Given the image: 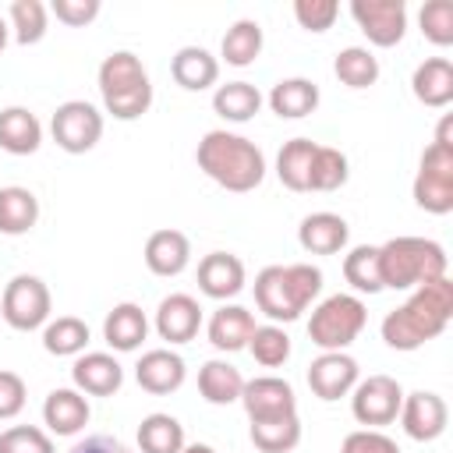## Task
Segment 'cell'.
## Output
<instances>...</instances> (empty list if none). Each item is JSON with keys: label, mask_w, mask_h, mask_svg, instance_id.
I'll use <instances>...</instances> for the list:
<instances>
[{"label": "cell", "mask_w": 453, "mask_h": 453, "mask_svg": "<svg viewBox=\"0 0 453 453\" xmlns=\"http://www.w3.org/2000/svg\"><path fill=\"white\" fill-rule=\"evenodd\" d=\"M50 11L57 14V21H64V25H71V28H85L88 21L99 18L103 4H99V0H53Z\"/></svg>", "instance_id": "cell-46"}, {"label": "cell", "mask_w": 453, "mask_h": 453, "mask_svg": "<svg viewBox=\"0 0 453 453\" xmlns=\"http://www.w3.org/2000/svg\"><path fill=\"white\" fill-rule=\"evenodd\" d=\"M361 368L347 350H322L311 365H308V386L319 400L333 403L340 396H350V389L357 386Z\"/></svg>", "instance_id": "cell-14"}, {"label": "cell", "mask_w": 453, "mask_h": 453, "mask_svg": "<svg viewBox=\"0 0 453 453\" xmlns=\"http://www.w3.org/2000/svg\"><path fill=\"white\" fill-rule=\"evenodd\" d=\"M446 248L432 237H393L379 244V276L382 290H414L446 276Z\"/></svg>", "instance_id": "cell-4"}, {"label": "cell", "mask_w": 453, "mask_h": 453, "mask_svg": "<svg viewBox=\"0 0 453 453\" xmlns=\"http://www.w3.org/2000/svg\"><path fill=\"white\" fill-rule=\"evenodd\" d=\"M251 442L258 453H290L301 442V418H273V421H251Z\"/></svg>", "instance_id": "cell-36"}, {"label": "cell", "mask_w": 453, "mask_h": 453, "mask_svg": "<svg viewBox=\"0 0 453 453\" xmlns=\"http://www.w3.org/2000/svg\"><path fill=\"white\" fill-rule=\"evenodd\" d=\"M241 407H244L248 421H273V418L297 414V396H294V386L287 379L258 375V379H244Z\"/></svg>", "instance_id": "cell-12"}, {"label": "cell", "mask_w": 453, "mask_h": 453, "mask_svg": "<svg viewBox=\"0 0 453 453\" xmlns=\"http://www.w3.org/2000/svg\"><path fill=\"white\" fill-rule=\"evenodd\" d=\"M195 159H198V170L209 180H216L219 188L234 191V195L255 191L265 180V156H262V149L251 138L234 134L226 127L205 131L198 149H195Z\"/></svg>", "instance_id": "cell-2"}, {"label": "cell", "mask_w": 453, "mask_h": 453, "mask_svg": "<svg viewBox=\"0 0 453 453\" xmlns=\"http://www.w3.org/2000/svg\"><path fill=\"white\" fill-rule=\"evenodd\" d=\"M248 283V273H244V262L230 251H209L202 262H198V290L212 301H230L244 290Z\"/></svg>", "instance_id": "cell-18"}, {"label": "cell", "mask_w": 453, "mask_h": 453, "mask_svg": "<svg viewBox=\"0 0 453 453\" xmlns=\"http://www.w3.org/2000/svg\"><path fill=\"white\" fill-rule=\"evenodd\" d=\"M7 18H11V28H14V39L21 46H35L42 42L46 28H50V7L42 0H14L7 7Z\"/></svg>", "instance_id": "cell-39"}, {"label": "cell", "mask_w": 453, "mask_h": 453, "mask_svg": "<svg viewBox=\"0 0 453 453\" xmlns=\"http://www.w3.org/2000/svg\"><path fill=\"white\" fill-rule=\"evenodd\" d=\"M92 418V407H88V396L78 393L74 386H60V389H50L46 400H42V425L50 435H78Z\"/></svg>", "instance_id": "cell-17"}, {"label": "cell", "mask_w": 453, "mask_h": 453, "mask_svg": "<svg viewBox=\"0 0 453 453\" xmlns=\"http://www.w3.org/2000/svg\"><path fill=\"white\" fill-rule=\"evenodd\" d=\"M418 25L421 35L435 46H449L453 42V0H428L418 11Z\"/></svg>", "instance_id": "cell-41"}, {"label": "cell", "mask_w": 453, "mask_h": 453, "mask_svg": "<svg viewBox=\"0 0 453 453\" xmlns=\"http://www.w3.org/2000/svg\"><path fill=\"white\" fill-rule=\"evenodd\" d=\"M35 223H39V198L21 184L0 188V234L21 237Z\"/></svg>", "instance_id": "cell-29"}, {"label": "cell", "mask_w": 453, "mask_h": 453, "mask_svg": "<svg viewBox=\"0 0 453 453\" xmlns=\"http://www.w3.org/2000/svg\"><path fill=\"white\" fill-rule=\"evenodd\" d=\"M0 453H57L53 435L35 425H11L0 432Z\"/></svg>", "instance_id": "cell-42"}, {"label": "cell", "mask_w": 453, "mask_h": 453, "mask_svg": "<svg viewBox=\"0 0 453 453\" xmlns=\"http://www.w3.org/2000/svg\"><path fill=\"white\" fill-rule=\"evenodd\" d=\"M25 396H28V389H25V379H21L18 372H7V368H0V421H11V418H18V414L25 411Z\"/></svg>", "instance_id": "cell-44"}, {"label": "cell", "mask_w": 453, "mask_h": 453, "mask_svg": "<svg viewBox=\"0 0 453 453\" xmlns=\"http://www.w3.org/2000/svg\"><path fill=\"white\" fill-rule=\"evenodd\" d=\"M333 74H336L347 88H368V85L379 81V60H375V53L365 50V46H347V50L336 53Z\"/></svg>", "instance_id": "cell-37"}, {"label": "cell", "mask_w": 453, "mask_h": 453, "mask_svg": "<svg viewBox=\"0 0 453 453\" xmlns=\"http://www.w3.org/2000/svg\"><path fill=\"white\" fill-rule=\"evenodd\" d=\"M138 449L142 453H180L184 449V425L173 414H145L138 425Z\"/></svg>", "instance_id": "cell-32"}, {"label": "cell", "mask_w": 453, "mask_h": 453, "mask_svg": "<svg viewBox=\"0 0 453 453\" xmlns=\"http://www.w3.org/2000/svg\"><path fill=\"white\" fill-rule=\"evenodd\" d=\"M319 85L311 78H280L273 88H269V110L283 120H301L308 113H315L319 106Z\"/></svg>", "instance_id": "cell-27"}, {"label": "cell", "mask_w": 453, "mask_h": 453, "mask_svg": "<svg viewBox=\"0 0 453 453\" xmlns=\"http://www.w3.org/2000/svg\"><path fill=\"white\" fill-rule=\"evenodd\" d=\"M209 343L223 354H234V350H244L251 333H255V315L244 308V304H219L212 315H209Z\"/></svg>", "instance_id": "cell-21"}, {"label": "cell", "mask_w": 453, "mask_h": 453, "mask_svg": "<svg viewBox=\"0 0 453 453\" xmlns=\"http://www.w3.org/2000/svg\"><path fill=\"white\" fill-rule=\"evenodd\" d=\"M149 336V319L134 301H120L106 311L103 319V340L110 343V350L131 354L142 347V340Z\"/></svg>", "instance_id": "cell-23"}, {"label": "cell", "mask_w": 453, "mask_h": 453, "mask_svg": "<svg viewBox=\"0 0 453 453\" xmlns=\"http://www.w3.org/2000/svg\"><path fill=\"white\" fill-rule=\"evenodd\" d=\"M319 294H322V269L311 262L265 265L255 276V304L276 326L297 322Z\"/></svg>", "instance_id": "cell-3"}, {"label": "cell", "mask_w": 453, "mask_h": 453, "mask_svg": "<svg viewBox=\"0 0 453 453\" xmlns=\"http://www.w3.org/2000/svg\"><path fill=\"white\" fill-rule=\"evenodd\" d=\"M50 134L64 152L81 156V152L96 149V142L103 138V113L85 99H67L53 110Z\"/></svg>", "instance_id": "cell-9"}, {"label": "cell", "mask_w": 453, "mask_h": 453, "mask_svg": "<svg viewBox=\"0 0 453 453\" xmlns=\"http://www.w3.org/2000/svg\"><path fill=\"white\" fill-rule=\"evenodd\" d=\"M42 145V124L28 106L0 110V149L11 156H32Z\"/></svg>", "instance_id": "cell-25"}, {"label": "cell", "mask_w": 453, "mask_h": 453, "mask_svg": "<svg viewBox=\"0 0 453 453\" xmlns=\"http://www.w3.org/2000/svg\"><path fill=\"white\" fill-rule=\"evenodd\" d=\"M7 35H11V28H7V21L0 18V53H4V46H7Z\"/></svg>", "instance_id": "cell-49"}, {"label": "cell", "mask_w": 453, "mask_h": 453, "mask_svg": "<svg viewBox=\"0 0 453 453\" xmlns=\"http://www.w3.org/2000/svg\"><path fill=\"white\" fill-rule=\"evenodd\" d=\"M396 418H400L407 439H414V442H435L446 432L449 407H446V400L439 393L414 389V393H403V403H400V414Z\"/></svg>", "instance_id": "cell-13"}, {"label": "cell", "mask_w": 453, "mask_h": 453, "mask_svg": "<svg viewBox=\"0 0 453 453\" xmlns=\"http://www.w3.org/2000/svg\"><path fill=\"white\" fill-rule=\"evenodd\" d=\"M170 74L184 92H202L212 88L219 78V60L205 46H180L170 60Z\"/></svg>", "instance_id": "cell-26"}, {"label": "cell", "mask_w": 453, "mask_h": 453, "mask_svg": "<svg viewBox=\"0 0 453 453\" xmlns=\"http://www.w3.org/2000/svg\"><path fill=\"white\" fill-rule=\"evenodd\" d=\"M411 92L421 106L442 110L453 103V64L446 57H428L411 74Z\"/></svg>", "instance_id": "cell-24"}, {"label": "cell", "mask_w": 453, "mask_h": 453, "mask_svg": "<svg viewBox=\"0 0 453 453\" xmlns=\"http://www.w3.org/2000/svg\"><path fill=\"white\" fill-rule=\"evenodd\" d=\"M414 205L432 216L453 212V145L432 142L421 152L414 177Z\"/></svg>", "instance_id": "cell-8"}, {"label": "cell", "mask_w": 453, "mask_h": 453, "mask_svg": "<svg viewBox=\"0 0 453 453\" xmlns=\"http://www.w3.org/2000/svg\"><path fill=\"white\" fill-rule=\"evenodd\" d=\"M180 453H216L209 442H184V449Z\"/></svg>", "instance_id": "cell-48"}, {"label": "cell", "mask_w": 453, "mask_h": 453, "mask_svg": "<svg viewBox=\"0 0 453 453\" xmlns=\"http://www.w3.org/2000/svg\"><path fill=\"white\" fill-rule=\"evenodd\" d=\"M96 81H99L106 113H113L117 120H138L142 113H149L152 81H149L145 64L131 50H113L110 57H103Z\"/></svg>", "instance_id": "cell-5"}, {"label": "cell", "mask_w": 453, "mask_h": 453, "mask_svg": "<svg viewBox=\"0 0 453 453\" xmlns=\"http://www.w3.org/2000/svg\"><path fill=\"white\" fill-rule=\"evenodd\" d=\"M368 322V308L357 294H329L311 308L308 340L319 350H347Z\"/></svg>", "instance_id": "cell-6"}, {"label": "cell", "mask_w": 453, "mask_h": 453, "mask_svg": "<svg viewBox=\"0 0 453 453\" xmlns=\"http://www.w3.org/2000/svg\"><path fill=\"white\" fill-rule=\"evenodd\" d=\"M262 92L251 85V81H226V85H219L216 92H212V110L223 117V120H230V124H244V120H251L258 110H262Z\"/></svg>", "instance_id": "cell-30"}, {"label": "cell", "mask_w": 453, "mask_h": 453, "mask_svg": "<svg viewBox=\"0 0 453 453\" xmlns=\"http://www.w3.org/2000/svg\"><path fill=\"white\" fill-rule=\"evenodd\" d=\"M294 18L308 32H329L333 21L340 18V4L336 0H294Z\"/></svg>", "instance_id": "cell-43"}, {"label": "cell", "mask_w": 453, "mask_h": 453, "mask_svg": "<svg viewBox=\"0 0 453 453\" xmlns=\"http://www.w3.org/2000/svg\"><path fill=\"white\" fill-rule=\"evenodd\" d=\"M134 379L145 393L152 396H166V393H177L188 379V368H184V357L170 347H156V350H145L134 365Z\"/></svg>", "instance_id": "cell-16"}, {"label": "cell", "mask_w": 453, "mask_h": 453, "mask_svg": "<svg viewBox=\"0 0 453 453\" xmlns=\"http://www.w3.org/2000/svg\"><path fill=\"white\" fill-rule=\"evenodd\" d=\"M453 319V283L449 276H439L432 283L414 287V294L386 311L382 319V340L393 350H418L428 340L442 336V329Z\"/></svg>", "instance_id": "cell-1"}, {"label": "cell", "mask_w": 453, "mask_h": 453, "mask_svg": "<svg viewBox=\"0 0 453 453\" xmlns=\"http://www.w3.org/2000/svg\"><path fill=\"white\" fill-rule=\"evenodd\" d=\"M347 237H350V226L336 212H311L297 226V244L308 255H340L347 248Z\"/></svg>", "instance_id": "cell-20"}, {"label": "cell", "mask_w": 453, "mask_h": 453, "mask_svg": "<svg viewBox=\"0 0 453 453\" xmlns=\"http://www.w3.org/2000/svg\"><path fill=\"white\" fill-rule=\"evenodd\" d=\"M241 389H244V375L237 365L223 361V357H212L198 368V393L205 403L212 407H226L234 400H241Z\"/></svg>", "instance_id": "cell-28"}, {"label": "cell", "mask_w": 453, "mask_h": 453, "mask_svg": "<svg viewBox=\"0 0 453 453\" xmlns=\"http://www.w3.org/2000/svg\"><path fill=\"white\" fill-rule=\"evenodd\" d=\"M71 382L85 396H113L124 386V368L106 350H85L71 365Z\"/></svg>", "instance_id": "cell-15"}, {"label": "cell", "mask_w": 453, "mask_h": 453, "mask_svg": "<svg viewBox=\"0 0 453 453\" xmlns=\"http://www.w3.org/2000/svg\"><path fill=\"white\" fill-rule=\"evenodd\" d=\"M347 177H350L347 156L333 145H319L311 156V170H308V191H336L347 184Z\"/></svg>", "instance_id": "cell-38"}, {"label": "cell", "mask_w": 453, "mask_h": 453, "mask_svg": "<svg viewBox=\"0 0 453 453\" xmlns=\"http://www.w3.org/2000/svg\"><path fill=\"white\" fill-rule=\"evenodd\" d=\"M400 403H403V389L393 375H368V379H357V386L350 389V414L365 428L393 425L400 414Z\"/></svg>", "instance_id": "cell-10"}, {"label": "cell", "mask_w": 453, "mask_h": 453, "mask_svg": "<svg viewBox=\"0 0 453 453\" xmlns=\"http://www.w3.org/2000/svg\"><path fill=\"white\" fill-rule=\"evenodd\" d=\"M202 329V308L191 294H170L156 308V333L166 343H191Z\"/></svg>", "instance_id": "cell-19"}, {"label": "cell", "mask_w": 453, "mask_h": 453, "mask_svg": "<svg viewBox=\"0 0 453 453\" xmlns=\"http://www.w3.org/2000/svg\"><path fill=\"white\" fill-rule=\"evenodd\" d=\"M315 149H319V142H311V138H290V142H283V149L276 156V177H280L283 188L308 191V170H311Z\"/></svg>", "instance_id": "cell-34"}, {"label": "cell", "mask_w": 453, "mask_h": 453, "mask_svg": "<svg viewBox=\"0 0 453 453\" xmlns=\"http://www.w3.org/2000/svg\"><path fill=\"white\" fill-rule=\"evenodd\" d=\"M188 262H191L188 234H180L173 226L149 234V241H145V265H149V273H156V276H180L188 269Z\"/></svg>", "instance_id": "cell-22"}, {"label": "cell", "mask_w": 453, "mask_h": 453, "mask_svg": "<svg viewBox=\"0 0 453 453\" xmlns=\"http://www.w3.org/2000/svg\"><path fill=\"white\" fill-rule=\"evenodd\" d=\"M50 311H53V297L39 276L18 273L7 280V287L0 294V315L11 329H18V333L42 329L50 322Z\"/></svg>", "instance_id": "cell-7"}, {"label": "cell", "mask_w": 453, "mask_h": 453, "mask_svg": "<svg viewBox=\"0 0 453 453\" xmlns=\"http://www.w3.org/2000/svg\"><path fill=\"white\" fill-rule=\"evenodd\" d=\"M248 350H251V357H255L258 365L280 368V365H287V357H290V336H287L283 326L265 322V326H255V333H251V340H248Z\"/></svg>", "instance_id": "cell-40"}, {"label": "cell", "mask_w": 453, "mask_h": 453, "mask_svg": "<svg viewBox=\"0 0 453 453\" xmlns=\"http://www.w3.org/2000/svg\"><path fill=\"white\" fill-rule=\"evenodd\" d=\"M340 453H400V446H396V439H389L379 428H357L343 439Z\"/></svg>", "instance_id": "cell-45"}, {"label": "cell", "mask_w": 453, "mask_h": 453, "mask_svg": "<svg viewBox=\"0 0 453 453\" xmlns=\"http://www.w3.org/2000/svg\"><path fill=\"white\" fill-rule=\"evenodd\" d=\"M343 280L357 294H379L382 276H379V244H357L343 255Z\"/></svg>", "instance_id": "cell-35"}, {"label": "cell", "mask_w": 453, "mask_h": 453, "mask_svg": "<svg viewBox=\"0 0 453 453\" xmlns=\"http://www.w3.org/2000/svg\"><path fill=\"white\" fill-rule=\"evenodd\" d=\"M262 25L255 21V18H241V21H234L230 28H226V35H223V42H219V53H223V60L230 64V67H248V64H255L258 60V53H262Z\"/></svg>", "instance_id": "cell-33"}, {"label": "cell", "mask_w": 453, "mask_h": 453, "mask_svg": "<svg viewBox=\"0 0 453 453\" xmlns=\"http://www.w3.org/2000/svg\"><path fill=\"white\" fill-rule=\"evenodd\" d=\"M350 18L365 32V39L379 50H389L407 32V4L403 0H350Z\"/></svg>", "instance_id": "cell-11"}, {"label": "cell", "mask_w": 453, "mask_h": 453, "mask_svg": "<svg viewBox=\"0 0 453 453\" xmlns=\"http://www.w3.org/2000/svg\"><path fill=\"white\" fill-rule=\"evenodd\" d=\"M42 347L53 357H78L88 347V326L78 315H57L42 326Z\"/></svg>", "instance_id": "cell-31"}, {"label": "cell", "mask_w": 453, "mask_h": 453, "mask_svg": "<svg viewBox=\"0 0 453 453\" xmlns=\"http://www.w3.org/2000/svg\"><path fill=\"white\" fill-rule=\"evenodd\" d=\"M67 453H131L120 439H113V435H85V439H78Z\"/></svg>", "instance_id": "cell-47"}]
</instances>
